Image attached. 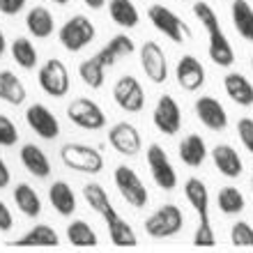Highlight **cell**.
I'll return each instance as SVG.
<instances>
[{
	"label": "cell",
	"instance_id": "6da1fadb",
	"mask_svg": "<svg viewBox=\"0 0 253 253\" xmlns=\"http://www.w3.org/2000/svg\"><path fill=\"white\" fill-rule=\"evenodd\" d=\"M143 226H145L147 237H152V240H168V237L177 235L184 228V214H182V210L177 205L166 203L154 214H150Z\"/></svg>",
	"mask_w": 253,
	"mask_h": 253
},
{
	"label": "cell",
	"instance_id": "7a4b0ae2",
	"mask_svg": "<svg viewBox=\"0 0 253 253\" xmlns=\"http://www.w3.org/2000/svg\"><path fill=\"white\" fill-rule=\"evenodd\" d=\"M60 159L67 168H72L76 173H101L104 168V157L99 150L92 145H83V143H65L60 147Z\"/></svg>",
	"mask_w": 253,
	"mask_h": 253
},
{
	"label": "cell",
	"instance_id": "3957f363",
	"mask_svg": "<svg viewBox=\"0 0 253 253\" xmlns=\"http://www.w3.org/2000/svg\"><path fill=\"white\" fill-rule=\"evenodd\" d=\"M147 19H150V23H152L161 35H166L168 40L175 42V44H184V42L189 40V35H191L187 23H184L173 9H168L166 5H159V2L150 5L147 7Z\"/></svg>",
	"mask_w": 253,
	"mask_h": 253
},
{
	"label": "cell",
	"instance_id": "277c9868",
	"mask_svg": "<svg viewBox=\"0 0 253 253\" xmlns=\"http://www.w3.org/2000/svg\"><path fill=\"white\" fill-rule=\"evenodd\" d=\"M37 83L48 97H55L60 99L69 92L72 87V76H69V69L62 60L58 58H48L44 65H42L40 74H37Z\"/></svg>",
	"mask_w": 253,
	"mask_h": 253
},
{
	"label": "cell",
	"instance_id": "5b68a950",
	"mask_svg": "<svg viewBox=\"0 0 253 253\" xmlns=\"http://www.w3.org/2000/svg\"><path fill=\"white\" fill-rule=\"evenodd\" d=\"M94 23L83 14H76L69 21H65L60 28V44L69 53H79L81 48H85L94 40Z\"/></svg>",
	"mask_w": 253,
	"mask_h": 253
},
{
	"label": "cell",
	"instance_id": "8992f818",
	"mask_svg": "<svg viewBox=\"0 0 253 253\" xmlns=\"http://www.w3.org/2000/svg\"><path fill=\"white\" fill-rule=\"evenodd\" d=\"M113 182H115V187H118V191H120V196L131 207H145L147 205L150 193H147L143 180H140L138 173H136L131 166H118L115 168Z\"/></svg>",
	"mask_w": 253,
	"mask_h": 253
},
{
	"label": "cell",
	"instance_id": "52a82bcc",
	"mask_svg": "<svg viewBox=\"0 0 253 253\" xmlns=\"http://www.w3.org/2000/svg\"><path fill=\"white\" fill-rule=\"evenodd\" d=\"M67 118L81 129L87 131H97L106 125V113L99 108V104L87 97H76L74 101H69L67 106Z\"/></svg>",
	"mask_w": 253,
	"mask_h": 253
},
{
	"label": "cell",
	"instance_id": "ba28073f",
	"mask_svg": "<svg viewBox=\"0 0 253 253\" xmlns=\"http://www.w3.org/2000/svg\"><path fill=\"white\" fill-rule=\"evenodd\" d=\"M147 168H150V175H152L157 187L164 189V191H173L175 184H177V173H175L173 164L168 159L166 150L159 143H152L147 147Z\"/></svg>",
	"mask_w": 253,
	"mask_h": 253
},
{
	"label": "cell",
	"instance_id": "9c48e42d",
	"mask_svg": "<svg viewBox=\"0 0 253 253\" xmlns=\"http://www.w3.org/2000/svg\"><path fill=\"white\" fill-rule=\"evenodd\" d=\"M113 99L126 113H140L145 108V90H143V85H140V81L136 76L125 74V76L115 81Z\"/></svg>",
	"mask_w": 253,
	"mask_h": 253
},
{
	"label": "cell",
	"instance_id": "30bf717a",
	"mask_svg": "<svg viewBox=\"0 0 253 253\" xmlns=\"http://www.w3.org/2000/svg\"><path fill=\"white\" fill-rule=\"evenodd\" d=\"M154 126L166 136H175L182 129V108L170 94H161L154 106Z\"/></svg>",
	"mask_w": 253,
	"mask_h": 253
},
{
	"label": "cell",
	"instance_id": "8fae6325",
	"mask_svg": "<svg viewBox=\"0 0 253 253\" xmlns=\"http://www.w3.org/2000/svg\"><path fill=\"white\" fill-rule=\"evenodd\" d=\"M140 65L143 72L152 83H166L168 79V60L164 48L157 42H145L140 46Z\"/></svg>",
	"mask_w": 253,
	"mask_h": 253
},
{
	"label": "cell",
	"instance_id": "7c38bea8",
	"mask_svg": "<svg viewBox=\"0 0 253 253\" xmlns=\"http://www.w3.org/2000/svg\"><path fill=\"white\" fill-rule=\"evenodd\" d=\"M108 143L115 152L125 154V157H136L140 152L143 138L131 122H118L108 129Z\"/></svg>",
	"mask_w": 253,
	"mask_h": 253
},
{
	"label": "cell",
	"instance_id": "4fadbf2b",
	"mask_svg": "<svg viewBox=\"0 0 253 253\" xmlns=\"http://www.w3.org/2000/svg\"><path fill=\"white\" fill-rule=\"evenodd\" d=\"M99 216L106 221V228H108V237H111V244L113 247H136L138 240H136V233H133V228L122 219L120 214L115 212L113 205H106L104 210L99 212Z\"/></svg>",
	"mask_w": 253,
	"mask_h": 253
},
{
	"label": "cell",
	"instance_id": "5bb4252c",
	"mask_svg": "<svg viewBox=\"0 0 253 253\" xmlns=\"http://www.w3.org/2000/svg\"><path fill=\"white\" fill-rule=\"evenodd\" d=\"M175 79H177V83L182 85V90L196 92V90H200V87L205 85V67H203V62H200L196 55L187 53L177 60Z\"/></svg>",
	"mask_w": 253,
	"mask_h": 253
},
{
	"label": "cell",
	"instance_id": "9a60e30c",
	"mask_svg": "<svg viewBox=\"0 0 253 253\" xmlns=\"http://www.w3.org/2000/svg\"><path fill=\"white\" fill-rule=\"evenodd\" d=\"M26 122H28V126L44 140H53V138H58V133H60V125L55 120L53 111H48L44 104H33V106L28 108Z\"/></svg>",
	"mask_w": 253,
	"mask_h": 253
},
{
	"label": "cell",
	"instance_id": "2e32d148",
	"mask_svg": "<svg viewBox=\"0 0 253 253\" xmlns=\"http://www.w3.org/2000/svg\"><path fill=\"white\" fill-rule=\"evenodd\" d=\"M196 115H198V120L210 129V131H223L228 126V113L226 108L221 106L219 99H214V97H200L196 101Z\"/></svg>",
	"mask_w": 253,
	"mask_h": 253
},
{
	"label": "cell",
	"instance_id": "e0dca14e",
	"mask_svg": "<svg viewBox=\"0 0 253 253\" xmlns=\"http://www.w3.org/2000/svg\"><path fill=\"white\" fill-rule=\"evenodd\" d=\"M212 161L216 170L221 175H226V177H240L242 170H244V164H242V157L240 152L235 150L233 145H228V143H221L212 150Z\"/></svg>",
	"mask_w": 253,
	"mask_h": 253
},
{
	"label": "cell",
	"instance_id": "ac0fdd59",
	"mask_svg": "<svg viewBox=\"0 0 253 253\" xmlns=\"http://www.w3.org/2000/svg\"><path fill=\"white\" fill-rule=\"evenodd\" d=\"M133 51H136V44H133V40L129 37V35H115V37L108 40L106 46L94 53V58L108 69V67H113L118 60L126 58V55H131Z\"/></svg>",
	"mask_w": 253,
	"mask_h": 253
},
{
	"label": "cell",
	"instance_id": "d6986e66",
	"mask_svg": "<svg viewBox=\"0 0 253 253\" xmlns=\"http://www.w3.org/2000/svg\"><path fill=\"white\" fill-rule=\"evenodd\" d=\"M184 196H187L189 205L193 207V212L198 214V223H207L210 221V193H207L205 182L198 177H189L184 184Z\"/></svg>",
	"mask_w": 253,
	"mask_h": 253
},
{
	"label": "cell",
	"instance_id": "ffe728a7",
	"mask_svg": "<svg viewBox=\"0 0 253 253\" xmlns=\"http://www.w3.org/2000/svg\"><path fill=\"white\" fill-rule=\"evenodd\" d=\"M223 87H226V94L237 104V106H253V85L251 81L240 72H230L223 76Z\"/></svg>",
	"mask_w": 253,
	"mask_h": 253
},
{
	"label": "cell",
	"instance_id": "44dd1931",
	"mask_svg": "<svg viewBox=\"0 0 253 253\" xmlns=\"http://www.w3.org/2000/svg\"><path fill=\"white\" fill-rule=\"evenodd\" d=\"M177 154L184 166L189 168H200L207 159V145L200 133H189L180 140V147H177Z\"/></svg>",
	"mask_w": 253,
	"mask_h": 253
},
{
	"label": "cell",
	"instance_id": "7402d4cb",
	"mask_svg": "<svg viewBox=\"0 0 253 253\" xmlns=\"http://www.w3.org/2000/svg\"><path fill=\"white\" fill-rule=\"evenodd\" d=\"M21 164H23V168H26L30 175H35V177H48L51 175V161H48V157L44 154V150L37 145H33V143H28V145L21 147Z\"/></svg>",
	"mask_w": 253,
	"mask_h": 253
},
{
	"label": "cell",
	"instance_id": "603a6c76",
	"mask_svg": "<svg viewBox=\"0 0 253 253\" xmlns=\"http://www.w3.org/2000/svg\"><path fill=\"white\" fill-rule=\"evenodd\" d=\"M207 35H210V46H207L210 60L219 67H230L235 62V48L230 44V40L226 37V33L221 28H216V30H212Z\"/></svg>",
	"mask_w": 253,
	"mask_h": 253
},
{
	"label": "cell",
	"instance_id": "cb8c5ba5",
	"mask_svg": "<svg viewBox=\"0 0 253 253\" xmlns=\"http://www.w3.org/2000/svg\"><path fill=\"white\" fill-rule=\"evenodd\" d=\"M14 247H58L60 244V237L53 230V226L48 223H37L28 230L26 235H21L19 240L12 242Z\"/></svg>",
	"mask_w": 253,
	"mask_h": 253
},
{
	"label": "cell",
	"instance_id": "d4e9b609",
	"mask_svg": "<svg viewBox=\"0 0 253 253\" xmlns=\"http://www.w3.org/2000/svg\"><path fill=\"white\" fill-rule=\"evenodd\" d=\"M48 203L60 216H72L76 212V196H74V189L67 184V182L58 180L51 184L48 189Z\"/></svg>",
	"mask_w": 253,
	"mask_h": 253
},
{
	"label": "cell",
	"instance_id": "484cf974",
	"mask_svg": "<svg viewBox=\"0 0 253 253\" xmlns=\"http://www.w3.org/2000/svg\"><path fill=\"white\" fill-rule=\"evenodd\" d=\"M26 26H28V30H30L33 37H37V40H46V37H51L53 30H55V19L46 7L37 5L28 12Z\"/></svg>",
	"mask_w": 253,
	"mask_h": 253
},
{
	"label": "cell",
	"instance_id": "4316f807",
	"mask_svg": "<svg viewBox=\"0 0 253 253\" xmlns=\"http://www.w3.org/2000/svg\"><path fill=\"white\" fill-rule=\"evenodd\" d=\"M14 203L19 207V212H23V216H28V219H37L42 214L40 193L35 191L30 184H26V182H21V184L14 187Z\"/></svg>",
	"mask_w": 253,
	"mask_h": 253
},
{
	"label": "cell",
	"instance_id": "83f0119b",
	"mask_svg": "<svg viewBox=\"0 0 253 253\" xmlns=\"http://www.w3.org/2000/svg\"><path fill=\"white\" fill-rule=\"evenodd\" d=\"M0 99L12 104V106H21L26 101V85L21 83V79L9 69L0 72Z\"/></svg>",
	"mask_w": 253,
	"mask_h": 253
},
{
	"label": "cell",
	"instance_id": "f1b7e54d",
	"mask_svg": "<svg viewBox=\"0 0 253 253\" xmlns=\"http://www.w3.org/2000/svg\"><path fill=\"white\" fill-rule=\"evenodd\" d=\"M230 16H233V26L237 28L242 40L253 42V7L247 0H233Z\"/></svg>",
	"mask_w": 253,
	"mask_h": 253
},
{
	"label": "cell",
	"instance_id": "f546056e",
	"mask_svg": "<svg viewBox=\"0 0 253 253\" xmlns=\"http://www.w3.org/2000/svg\"><path fill=\"white\" fill-rule=\"evenodd\" d=\"M67 242H69L72 247L85 249V247H97V244H99V237H97V233L92 230V226H90L87 221L76 219L67 226Z\"/></svg>",
	"mask_w": 253,
	"mask_h": 253
},
{
	"label": "cell",
	"instance_id": "4dcf8cb0",
	"mask_svg": "<svg viewBox=\"0 0 253 253\" xmlns=\"http://www.w3.org/2000/svg\"><path fill=\"white\" fill-rule=\"evenodd\" d=\"M9 51H12L14 62H16L21 69H35V67H37L40 55H37V48H35V44L30 40H26V37H16V40L12 42Z\"/></svg>",
	"mask_w": 253,
	"mask_h": 253
},
{
	"label": "cell",
	"instance_id": "1f68e13d",
	"mask_svg": "<svg viewBox=\"0 0 253 253\" xmlns=\"http://www.w3.org/2000/svg\"><path fill=\"white\" fill-rule=\"evenodd\" d=\"M108 14H111V19L122 28H133L138 26V9L133 7L131 0H111L108 2Z\"/></svg>",
	"mask_w": 253,
	"mask_h": 253
},
{
	"label": "cell",
	"instance_id": "d6a6232c",
	"mask_svg": "<svg viewBox=\"0 0 253 253\" xmlns=\"http://www.w3.org/2000/svg\"><path fill=\"white\" fill-rule=\"evenodd\" d=\"M79 76L83 79L87 87H92V90H99L104 85V81H106V67L101 65L97 58H87L79 65Z\"/></svg>",
	"mask_w": 253,
	"mask_h": 253
},
{
	"label": "cell",
	"instance_id": "836d02e7",
	"mask_svg": "<svg viewBox=\"0 0 253 253\" xmlns=\"http://www.w3.org/2000/svg\"><path fill=\"white\" fill-rule=\"evenodd\" d=\"M216 205L223 214H240L244 210V196L237 187H223L216 193Z\"/></svg>",
	"mask_w": 253,
	"mask_h": 253
},
{
	"label": "cell",
	"instance_id": "e575fe53",
	"mask_svg": "<svg viewBox=\"0 0 253 253\" xmlns=\"http://www.w3.org/2000/svg\"><path fill=\"white\" fill-rule=\"evenodd\" d=\"M83 198H85V203L92 207L97 214L106 205H111V198H108L106 189L101 187V184H97V182H87L85 187H83Z\"/></svg>",
	"mask_w": 253,
	"mask_h": 253
},
{
	"label": "cell",
	"instance_id": "d590c367",
	"mask_svg": "<svg viewBox=\"0 0 253 253\" xmlns=\"http://www.w3.org/2000/svg\"><path fill=\"white\" fill-rule=\"evenodd\" d=\"M230 244L233 247H244V249L253 247V226L249 221L233 223V228H230Z\"/></svg>",
	"mask_w": 253,
	"mask_h": 253
},
{
	"label": "cell",
	"instance_id": "8d00e7d4",
	"mask_svg": "<svg viewBox=\"0 0 253 253\" xmlns=\"http://www.w3.org/2000/svg\"><path fill=\"white\" fill-rule=\"evenodd\" d=\"M193 14H196V19H198L200 23L205 26L207 33H212V30L221 28V21H219V16H216V12H214V9L207 5V2H203V0L193 2Z\"/></svg>",
	"mask_w": 253,
	"mask_h": 253
},
{
	"label": "cell",
	"instance_id": "74e56055",
	"mask_svg": "<svg viewBox=\"0 0 253 253\" xmlns=\"http://www.w3.org/2000/svg\"><path fill=\"white\" fill-rule=\"evenodd\" d=\"M19 143V129L7 115L0 113V147H12Z\"/></svg>",
	"mask_w": 253,
	"mask_h": 253
},
{
	"label": "cell",
	"instance_id": "f35d334b",
	"mask_svg": "<svg viewBox=\"0 0 253 253\" xmlns=\"http://www.w3.org/2000/svg\"><path fill=\"white\" fill-rule=\"evenodd\" d=\"M193 244L196 247H214L216 244V235L212 230V223H198L196 233H193Z\"/></svg>",
	"mask_w": 253,
	"mask_h": 253
},
{
	"label": "cell",
	"instance_id": "ab89813d",
	"mask_svg": "<svg viewBox=\"0 0 253 253\" xmlns=\"http://www.w3.org/2000/svg\"><path fill=\"white\" fill-rule=\"evenodd\" d=\"M237 133H240L242 145L253 154V118H240L237 120Z\"/></svg>",
	"mask_w": 253,
	"mask_h": 253
},
{
	"label": "cell",
	"instance_id": "60d3db41",
	"mask_svg": "<svg viewBox=\"0 0 253 253\" xmlns=\"http://www.w3.org/2000/svg\"><path fill=\"white\" fill-rule=\"evenodd\" d=\"M26 7V0H0V12L5 16H16Z\"/></svg>",
	"mask_w": 253,
	"mask_h": 253
},
{
	"label": "cell",
	"instance_id": "b9f144b4",
	"mask_svg": "<svg viewBox=\"0 0 253 253\" xmlns=\"http://www.w3.org/2000/svg\"><path fill=\"white\" fill-rule=\"evenodd\" d=\"M12 226H14L12 212H9V207L0 200V230H2V233H9V230H12Z\"/></svg>",
	"mask_w": 253,
	"mask_h": 253
},
{
	"label": "cell",
	"instance_id": "7bdbcfd3",
	"mask_svg": "<svg viewBox=\"0 0 253 253\" xmlns=\"http://www.w3.org/2000/svg\"><path fill=\"white\" fill-rule=\"evenodd\" d=\"M9 180H12V175H9V168H7L5 161L0 159V189H5L7 184H9Z\"/></svg>",
	"mask_w": 253,
	"mask_h": 253
},
{
	"label": "cell",
	"instance_id": "ee69618b",
	"mask_svg": "<svg viewBox=\"0 0 253 253\" xmlns=\"http://www.w3.org/2000/svg\"><path fill=\"white\" fill-rule=\"evenodd\" d=\"M83 2H85L90 9H101V7L106 5V0H83Z\"/></svg>",
	"mask_w": 253,
	"mask_h": 253
},
{
	"label": "cell",
	"instance_id": "f6af8a7d",
	"mask_svg": "<svg viewBox=\"0 0 253 253\" xmlns=\"http://www.w3.org/2000/svg\"><path fill=\"white\" fill-rule=\"evenodd\" d=\"M5 51H7V40H5V33L0 30V58L5 55Z\"/></svg>",
	"mask_w": 253,
	"mask_h": 253
},
{
	"label": "cell",
	"instance_id": "bcb514c9",
	"mask_svg": "<svg viewBox=\"0 0 253 253\" xmlns=\"http://www.w3.org/2000/svg\"><path fill=\"white\" fill-rule=\"evenodd\" d=\"M51 2H55V5H67L69 0H51Z\"/></svg>",
	"mask_w": 253,
	"mask_h": 253
},
{
	"label": "cell",
	"instance_id": "7dc6e473",
	"mask_svg": "<svg viewBox=\"0 0 253 253\" xmlns=\"http://www.w3.org/2000/svg\"><path fill=\"white\" fill-rule=\"evenodd\" d=\"M251 191H253V177H251Z\"/></svg>",
	"mask_w": 253,
	"mask_h": 253
},
{
	"label": "cell",
	"instance_id": "c3c4849f",
	"mask_svg": "<svg viewBox=\"0 0 253 253\" xmlns=\"http://www.w3.org/2000/svg\"><path fill=\"white\" fill-rule=\"evenodd\" d=\"M251 69H253V58H251Z\"/></svg>",
	"mask_w": 253,
	"mask_h": 253
}]
</instances>
